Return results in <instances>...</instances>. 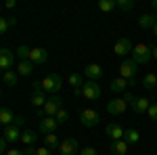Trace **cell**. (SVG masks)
<instances>
[{
	"mask_svg": "<svg viewBox=\"0 0 157 155\" xmlns=\"http://www.w3.org/2000/svg\"><path fill=\"white\" fill-rule=\"evenodd\" d=\"M61 86H63V78H61L59 73H48L46 78H42V88H44V92L59 95Z\"/></svg>",
	"mask_w": 157,
	"mask_h": 155,
	"instance_id": "1",
	"label": "cell"
},
{
	"mask_svg": "<svg viewBox=\"0 0 157 155\" xmlns=\"http://www.w3.org/2000/svg\"><path fill=\"white\" fill-rule=\"evenodd\" d=\"M55 119H57V124H65V122L69 119V113H67L65 109H59L57 115H55Z\"/></svg>",
	"mask_w": 157,
	"mask_h": 155,
	"instance_id": "32",
	"label": "cell"
},
{
	"mask_svg": "<svg viewBox=\"0 0 157 155\" xmlns=\"http://www.w3.org/2000/svg\"><path fill=\"white\" fill-rule=\"evenodd\" d=\"M132 48H134V44L130 42V38H120V40L113 44V52H115L117 57H124V59H126V55H132Z\"/></svg>",
	"mask_w": 157,
	"mask_h": 155,
	"instance_id": "7",
	"label": "cell"
},
{
	"mask_svg": "<svg viewBox=\"0 0 157 155\" xmlns=\"http://www.w3.org/2000/svg\"><path fill=\"white\" fill-rule=\"evenodd\" d=\"M80 122H82V126H86V128H94L98 122H101V115H98V111H94V109H84L80 113Z\"/></svg>",
	"mask_w": 157,
	"mask_h": 155,
	"instance_id": "6",
	"label": "cell"
},
{
	"mask_svg": "<svg viewBox=\"0 0 157 155\" xmlns=\"http://www.w3.org/2000/svg\"><path fill=\"white\" fill-rule=\"evenodd\" d=\"M73 96H82V88H75L73 90Z\"/></svg>",
	"mask_w": 157,
	"mask_h": 155,
	"instance_id": "46",
	"label": "cell"
},
{
	"mask_svg": "<svg viewBox=\"0 0 157 155\" xmlns=\"http://www.w3.org/2000/svg\"><path fill=\"white\" fill-rule=\"evenodd\" d=\"M13 65H15V52H13L11 48H0V69H2V73L9 72Z\"/></svg>",
	"mask_w": 157,
	"mask_h": 155,
	"instance_id": "9",
	"label": "cell"
},
{
	"mask_svg": "<svg viewBox=\"0 0 157 155\" xmlns=\"http://www.w3.org/2000/svg\"><path fill=\"white\" fill-rule=\"evenodd\" d=\"M32 92H34V95H44V88H42V82H40V80L32 84Z\"/></svg>",
	"mask_w": 157,
	"mask_h": 155,
	"instance_id": "34",
	"label": "cell"
},
{
	"mask_svg": "<svg viewBox=\"0 0 157 155\" xmlns=\"http://www.w3.org/2000/svg\"><path fill=\"white\" fill-rule=\"evenodd\" d=\"M153 32H155V34H157V23H155V25H153Z\"/></svg>",
	"mask_w": 157,
	"mask_h": 155,
	"instance_id": "49",
	"label": "cell"
},
{
	"mask_svg": "<svg viewBox=\"0 0 157 155\" xmlns=\"http://www.w3.org/2000/svg\"><path fill=\"white\" fill-rule=\"evenodd\" d=\"M59 136H57V132H50V134H44V147H48L50 151H59Z\"/></svg>",
	"mask_w": 157,
	"mask_h": 155,
	"instance_id": "19",
	"label": "cell"
},
{
	"mask_svg": "<svg viewBox=\"0 0 157 155\" xmlns=\"http://www.w3.org/2000/svg\"><path fill=\"white\" fill-rule=\"evenodd\" d=\"M128 86H138V82H136V78H134V80H128Z\"/></svg>",
	"mask_w": 157,
	"mask_h": 155,
	"instance_id": "47",
	"label": "cell"
},
{
	"mask_svg": "<svg viewBox=\"0 0 157 155\" xmlns=\"http://www.w3.org/2000/svg\"><path fill=\"white\" fill-rule=\"evenodd\" d=\"M147 115L153 119V122H157V103H151V107H149V111H147Z\"/></svg>",
	"mask_w": 157,
	"mask_h": 155,
	"instance_id": "33",
	"label": "cell"
},
{
	"mask_svg": "<svg viewBox=\"0 0 157 155\" xmlns=\"http://www.w3.org/2000/svg\"><path fill=\"white\" fill-rule=\"evenodd\" d=\"M103 95V88H101V84L98 82H84V86H82V96H86L88 101H97L98 96Z\"/></svg>",
	"mask_w": 157,
	"mask_h": 155,
	"instance_id": "5",
	"label": "cell"
},
{
	"mask_svg": "<svg viewBox=\"0 0 157 155\" xmlns=\"http://www.w3.org/2000/svg\"><path fill=\"white\" fill-rule=\"evenodd\" d=\"M2 80H4L6 86H17V82H19V73L13 72V69H9V72L2 73Z\"/></svg>",
	"mask_w": 157,
	"mask_h": 155,
	"instance_id": "25",
	"label": "cell"
},
{
	"mask_svg": "<svg viewBox=\"0 0 157 155\" xmlns=\"http://www.w3.org/2000/svg\"><path fill=\"white\" fill-rule=\"evenodd\" d=\"M67 82H69V86H71L73 90H75V88H82V86H84V76L73 72L71 76H69V80H67Z\"/></svg>",
	"mask_w": 157,
	"mask_h": 155,
	"instance_id": "26",
	"label": "cell"
},
{
	"mask_svg": "<svg viewBox=\"0 0 157 155\" xmlns=\"http://www.w3.org/2000/svg\"><path fill=\"white\" fill-rule=\"evenodd\" d=\"M80 153V145L75 138H65V141H61L59 145V155H78Z\"/></svg>",
	"mask_w": 157,
	"mask_h": 155,
	"instance_id": "8",
	"label": "cell"
},
{
	"mask_svg": "<svg viewBox=\"0 0 157 155\" xmlns=\"http://www.w3.org/2000/svg\"><path fill=\"white\" fill-rule=\"evenodd\" d=\"M6 153V141H4V136H0V155Z\"/></svg>",
	"mask_w": 157,
	"mask_h": 155,
	"instance_id": "41",
	"label": "cell"
},
{
	"mask_svg": "<svg viewBox=\"0 0 157 155\" xmlns=\"http://www.w3.org/2000/svg\"><path fill=\"white\" fill-rule=\"evenodd\" d=\"M46 59H48V52H46V48H32L29 50V59L34 65H42V63H46Z\"/></svg>",
	"mask_w": 157,
	"mask_h": 155,
	"instance_id": "12",
	"label": "cell"
},
{
	"mask_svg": "<svg viewBox=\"0 0 157 155\" xmlns=\"http://www.w3.org/2000/svg\"><path fill=\"white\" fill-rule=\"evenodd\" d=\"M105 134L111 141H121L124 138V128H121L120 124H115V122H109L107 128H105Z\"/></svg>",
	"mask_w": 157,
	"mask_h": 155,
	"instance_id": "13",
	"label": "cell"
},
{
	"mask_svg": "<svg viewBox=\"0 0 157 155\" xmlns=\"http://www.w3.org/2000/svg\"><path fill=\"white\" fill-rule=\"evenodd\" d=\"M9 27H11V23H9L6 19H2V17H0V36H2V34H6V29H9Z\"/></svg>",
	"mask_w": 157,
	"mask_h": 155,
	"instance_id": "35",
	"label": "cell"
},
{
	"mask_svg": "<svg viewBox=\"0 0 157 155\" xmlns=\"http://www.w3.org/2000/svg\"><path fill=\"white\" fill-rule=\"evenodd\" d=\"M80 155H98V151L94 149V147H86V149L80 151Z\"/></svg>",
	"mask_w": 157,
	"mask_h": 155,
	"instance_id": "36",
	"label": "cell"
},
{
	"mask_svg": "<svg viewBox=\"0 0 157 155\" xmlns=\"http://www.w3.org/2000/svg\"><path fill=\"white\" fill-rule=\"evenodd\" d=\"M13 119H15V113H13L9 107H0V124L6 128V126H11Z\"/></svg>",
	"mask_w": 157,
	"mask_h": 155,
	"instance_id": "20",
	"label": "cell"
},
{
	"mask_svg": "<svg viewBox=\"0 0 157 155\" xmlns=\"http://www.w3.org/2000/svg\"><path fill=\"white\" fill-rule=\"evenodd\" d=\"M36 118H46V115H44V111H42V109H36Z\"/></svg>",
	"mask_w": 157,
	"mask_h": 155,
	"instance_id": "45",
	"label": "cell"
},
{
	"mask_svg": "<svg viewBox=\"0 0 157 155\" xmlns=\"http://www.w3.org/2000/svg\"><path fill=\"white\" fill-rule=\"evenodd\" d=\"M84 76L90 80V82H98V80L103 78V67L97 65V63H90V65L84 67Z\"/></svg>",
	"mask_w": 157,
	"mask_h": 155,
	"instance_id": "11",
	"label": "cell"
},
{
	"mask_svg": "<svg viewBox=\"0 0 157 155\" xmlns=\"http://www.w3.org/2000/svg\"><path fill=\"white\" fill-rule=\"evenodd\" d=\"M98 9L103 13H111L113 9H117V6H115V0H101L98 2Z\"/></svg>",
	"mask_w": 157,
	"mask_h": 155,
	"instance_id": "29",
	"label": "cell"
},
{
	"mask_svg": "<svg viewBox=\"0 0 157 155\" xmlns=\"http://www.w3.org/2000/svg\"><path fill=\"white\" fill-rule=\"evenodd\" d=\"M109 149H111V153H113V155H126V153H128V149H130V145L121 138V141H111V143H109Z\"/></svg>",
	"mask_w": 157,
	"mask_h": 155,
	"instance_id": "16",
	"label": "cell"
},
{
	"mask_svg": "<svg viewBox=\"0 0 157 155\" xmlns=\"http://www.w3.org/2000/svg\"><path fill=\"white\" fill-rule=\"evenodd\" d=\"M143 86H145V88H149V90H151V88H155L157 86V73H145V78H143Z\"/></svg>",
	"mask_w": 157,
	"mask_h": 155,
	"instance_id": "27",
	"label": "cell"
},
{
	"mask_svg": "<svg viewBox=\"0 0 157 155\" xmlns=\"http://www.w3.org/2000/svg\"><path fill=\"white\" fill-rule=\"evenodd\" d=\"M151 9H153V11H157V0H151Z\"/></svg>",
	"mask_w": 157,
	"mask_h": 155,
	"instance_id": "48",
	"label": "cell"
},
{
	"mask_svg": "<svg viewBox=\"0 0 157 155\" xmlns=\"http://www.w3.org/2000/svg\"><path fill=\"white\" fill-rule=\"evenodd\" d=\"M151 57L157 59V44H155V46H151Z\"/></svg>",
	"mask_w": 157,
	"mask_h": 155,
	"instance_id": "44",
	"label": "cell"
},
{
	"mask_svg": "<svg viewBox=\"0 0 157 155\" xmlns=\"http://www.w3.org/2000/svg\"><path fill=\"white\" fill-rule=\"evenodd\" d=\"M115 6L120 11H132L134 6H136V2L134 0H115Z\"/></svg>",
	"mask_w": 157,
	"mask_h": 155,
	"instance_id": "28",
	"label": "cell"
},
{
	"mask_svg": "<svg viewBox=\"0 0 157 155\" xmlns=\"http://www.w3.org/2000/svg\"><path fill=\"white\" fill-rule=\"evenodd\" d=\"M155 23H157V17L153 15V13H147V15H143V17H138V25H140L143 29H149V27H153Z\"/></svg>",
	"mask_w": 157,
	"mask_h": 155,
	"instance_id": "21",
	"label": "cell"
},
{
	"mask_svg": "<svg viewBox=\"0 0 157 155\" xmlns=\"http://www.w3.org/2000/svg\"><path fill=\"white\" fill-rule=\"evenodd\" d=\"M136 73H138V63L132 59H124L120 65V78L124 80H134L136 78Z\"/></svg>",
	"mask_w": 157,
	"mask_h": 155,
	"instance_id": "4",
	"label": "cell"
},
{
	"mask_svg": "<svg viewBox=\"0 0 157 155\" xmlns=\"http://www.w3.org/2000/svg\"><path fill=\"white\" fill-rule=\"evenodd\" d=\"M126 109H128V103L124 101V96L111 99V101L107 103V113H111V115H121Z\"/></svg>",
	"mask_w": 157,
	"mask_h": 155,
	"instance_id": "10",
	"label": "cell"
},
{
	"mask_svg": "<svg viewBox=\"0 0 157 155\" xmlns=\"http://www.w3.org/2000/svg\"><path fill=\"white\" fill-rule=\"evenodd\" d=\"M36 155H52V151L48 147H40V149H36Z\"/></svg>",
	"mask_w": 157,
	"mask_h": 155,
	"instance_id": "39",
	"label": "cell"
},
{
	"mask_svg": "<svg viewBox=\"0 0 157 155\" xmlns=\"http://www.w3.org/2000/svg\"><path fill=\"white\" fill-rule=\"evenodd\" d=\"M0 96H2V88H0Z\"/></svg>",
	"mask_w": 157,
	"mask_h": 155,
	"instance_id": "50",
	"label": "cell"
},
{
	"mask_svg": "<svg viewBox=\"0 0 157 155\" xmlns=\"http://www.w3.org/2000/svg\"><path fill=\"white\" fill-rule=\"evenodd\" d=\"M134 99H136V96H134L132 92H124V101L128 103V107H130V105H132V103H134Z\"/></svg>",
	"mask_w": 157,
	"mask_h": 155,
	"instance_id": "38",
	"label": "cell"
},
{
	"mask_svg": "<svg viewBox=\"0 0 157 155\" xmlns=\"http://www.w3.org/2000/svg\"><path fill=\"white\" fill-rule=\"evenodd\" d=\"M4 155H25V151L23 149H9Z\"/></svg>",
	"mask_w": 157,
	"mask_h": 155,
	"instance_id": "40",
	"label": "cell"
},
{
	"mask_svg": "<svg viewBox=\"0 0 157 155\" xmlns=\"http://www.w3.org/2000/svg\"><path fill=\"white\" fill-rule=\"evenodd\" d=\"M25 124V118L23 115H15V119H13V126H17V128H21Z\"/></svg>",
	"mask_w": 157,
	"mask_h": 155,
	"instance_id": "37",
	"label": "cell"
},
{
	"mask_svg": "<svg viewBox=\"0 0 157 155\" xmlns=\"http://www.w3.org/2000/svg\"><path fill=\"white\" fill-rule=\"evenodd\" d=\"M151 59H153V57H151V46H149V44L140 42V44H136V46L132 48V61H136L138 65H145V63H149Z\"/></svg>",
	"mask_w": 157,
	"mask_h": 155,
	"instance_id": "2",
	"label": "cell"
},
{
	"mask_svg": "<svg viewBox=\"0 0 157 155\" xmlns=\"http://www.w3.org/2000/svg\"><path fill=\"white\" fill-rule=\"evenodd\" d=\"M151 103H153L151 99H145V96H140V99H138V96H136V99H134V103L130 105V107H132L134 113H147V111H149V107H151Z\"/></svg>",
	"mask_w": 157,
	"mask_h": 155,
	"instance_id": "14",
	"label": "cell"
},
{
	"mask_svg": "<svg viewBox=\"0 0 157 155\" xmlns=\"http://www.w3.org/2000/svg\"><path fill=\"white\" fill-rule=\"evenodd\" d=\"M25 155H36V147H25Z\"/></svg>",
	"mask_w": 157,
	"mask_h": 155,
	"instance_id": "43",
	"label": "cell"
},
{
	"mask_svg": "<svg viewBox=\"0 0 157 155\" xmlns=\"http://www.w3.org/2000/svg\"><path fill=\"white\" fill-rule=\"evenodd\" d=\"M59 109H63V99H61L59 95H52V96L46 99V103H44L42 111H44V115H46V118H55Z\"/></svg>",
	"mask_w": 157,
	"mask_h": 155,
	"instance_id": "3",
	"label": "cell"
},
{
	"mask_svg": "<svg viewBox=\"0 0 157 155\" xmlns=\"http://www.w3.org/2000/svg\"><path fill=\"white\" fill-rule=\"evenodd\" d=\"M124 141L128 145H136L140 141V132L134 130V128H128V130H124Z\"/></svg>",
	"mask_w": 157,
	"mask_h": 155,
	"instance_id": "23",
	"label": "cell"
},
{
	"mask_svg": "<svg viewBox=\"0 0 157 155\" xmlns=\"http://www.w3.org/2000/svg\"><path fill=\"white\" fill-rule=\"evenodd\" d=\"M4 6H6V9H15V6H17V0H6Z\"/></svg>",
	"mask_w": 157,
	"mask_h": 155,
	"instance_id": "42",
	"label": "cell"
},
{
	"mask_svg": "<svg viewBox=\"0 0 157 155\" xmlns=\"http://www.w3.org/2000/svg\"><path fill=\"white\" fill-rule=\"evenodd\" d=\"M109 88H111V92H124V90L128 88V80H124V78H115V80L109 82Z\"/></svg>",
	"mask_w": 157,
	"mask_h": 155,
	"instance_id": "22",
	"label": "cell"
},
{
	"mask_svg": "<svg viewBox=\"0 0 157 155\" xmlns=\"http://www.w3.org/2000/svg\"><path fill=\"white\" fill-rule=\"evenodd\" d=\"M21 138V128H17V126H6L4 128V141L6 143H17Z\"/></svg>",
	"mask_w": 157,
	"mask_h": 155,
	"instance_id": "17",
	"label": "cell"
},
{
	"mask_svg": "<svg viewBox=\"0 0 157 155\" xmlns=\"http://www.w3.org/2000/svg\"><path fill=\"white\" fill-rule=\"evenodd\" d=\"M57 119L55 118H42L40 119V132L42 134H50V132H57Z\"/></svg>",
	"mask_w": 157,
	"mask_h": 155,
	"instance_id": "15",
	"label": "cell"
},
{
	"mask_svg": "<svg viewBox=\"0 0 157 155\" xmlns=\"http://www.w3.org/2000/svg\"><path fill=\"white\" fill-rule=\"evenodd\" d=\"M34 63L32 61H19V65H17V73L19 76H29V73H34Z\"/></svg>",
	"mask_w": 157,
	"mask_h": 155,
	"instance_id": "24",
	"label": "cell"
},
{
	"mask_svg": "<svg viewBox=\"0 0 157 155\" xmlns=\"http://www.w3.org/2000/svg\"><path fill=\"white\" fill-rule=\"evenodd\" d=\"M29 50H32L29 46H25V44H21V46L17 48V57H19L21 61H27V59H29Z\"/></svg>",
	"mask_w": 157,
	"mask_h": 155,
	"instance_id": "31",
	"label": "cell"
},
{
	"mask_svg": "<svg viewBox=\"0 0 157 155\" xmlns=\"http://www.w3.org/2000/svg\"><path fill=\"white\" fill-rule=\"evenodd\" d=\"M44 103H46V96L44 95H32V105H34L36 109H42Z\"/></svg>",
	"mask_w": 157,
	"mask_h": 155,
	"instance_id": "30",
	"label": "cell"
},
{
	"mask_svg": "<svg viewBox=\"0 0 157 155\" xmlns=\"http://www.w3.org/2000/svg\"><path fill=\"white\" fill-rule=\"evenodd\" d=\"M25 147H34L38 143V132L36 130H23L21 132V138H19Z\"/></svg>",
	"mask_w": 157,
	"mask_h": 155,
	"instance_id": "18",
	"label": "cell"
}]
</instances>
